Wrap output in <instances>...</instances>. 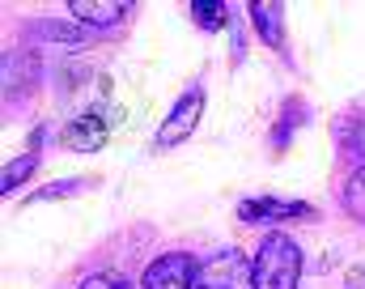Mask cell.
Wrapping results in <instances>:
<instances>
[{
    "instance_id": "obj_1",
    "label": "cell",
    "mask_w": 365,
    "mask_h": 289,
    "mask_svg": "<svg viewBox=\"0 0 365 289\" xmlns=\"http://www.w3.org/2000/svg\"><path fill=\"white\" fill-rule=\"evenodd\" d=\"M302 281V247L289 234H268L255 255V289H297Z\"/></svg>"
},
{
    "instance_id": "obj_2",
    "label": "cell",
    "mask_w": 365,
    "mask_h": 289,
    "mask_svg": "<svg viewBox=\"0 0 365 289\" xmlns=\"http://www.w3.org/2000/svg\"><path fill=\"white\" fill-rule=\"evenodd\" d=\"M195 289H255V260H247L242 251H221L200 264Z\"/></svg>"
},
{
    "instance_id": "obj_3",
    "label": "cell",
    "mask_w": 365,
    "mask_h": 289,
    "mask_svg": "<svg viewBox=\"0 0 365 289\" xmlns=\"http://www.w3.org/2000/svg\"><path fill=\"white\" fill-rule=\"evenodd\" d=\"M110 119L115 115H106V111H81L77 119H68L64 128H60V145L64 149H77V153H98L102 145H106V136H110Z\"/></svg>"
},
{
    "instance_id": "obj_4",
    "label": "cell",
    "mask_w": 365,
    "mask_h": 289,
    "mask_svg": "<svg viewBox=\"0 0 365 289\" xmlns=\"http://www.w3.org/2000/svg\"><path fill=\"white\" fill-rule=\"evenodd\" d=\"M195 273H200V264L187 251H166L145 268L140 289H195Z\"/></svg>"
},
{
    "instance_id": "obj_5",
    "label": "cell",
    "mask_w": 365,
    "mask_h": 289,
    "mask_svg": "<svg viewBox=\"0 0 365 289\" xmlns=\"http://www.w3.org/2000/svg\"><path fill=\"white\" fill-rule=\"evenodd\" d=\"M200 115H204V90H187V94L175 102V111L166 115V123L158 128V145H162V149H170V145H182V141L195 132Z\"/></svg>"
},
{
    "instance_id": "obj_6",
    "label": "cell",
    "mask_w": 365,
    "mask_h": 289,
    "mask_svg": "<svg viewBox=\"0 0 365 289\" xmlns=\"http://www.w3.org/2000/svg\"><path fill=\"white\" fill-rule=\"evenodd\" d=\"M238 217L242 221H297V217H306V221H314L319 217V208H310V204H284V200H242L238 204Z\"/></svg>"
},
{
    "instance_id": "obj_7",
    "label": "cell",
    "mask_w": 365,
    "mask_h": 289,
    "mask_svg": "<svg viewBox=\"0 0 365 289\" xmlns=\"http://www.w3.org/2000/svg\"><path fill=\"white\" fill-rule=\"evenodd\" d=\"M68 13L86 26H115V21L128 17V4L123 0H73Z\"/></svg>"
},
{
    "instance_id": "obj_8",
    "label": "cell",
    "mask_w": 365,
    "mask_h": 289,
    "mask_svg": "<svg viewBox=\"0 0 365 289\" xmlns=\"http://www.w3.org/2000/svg\"><path fill=\"white\" fill-rule=\"evenodd\" d=\"M251 17H255V30H259V39L268 43V47H284V26H280V17H284V4L280 0H255L251 4Z\"/></svg>"
},
{
    "instance_id": "obj_9",
    "label": "cell",
    "mask_w": 365,
    "mask_h": 289,
    "mask_svg": "<svg viewBox=\"0 0 365 289\" xmlns=\"http://www.w3.org/2000/svg\"><path fill=\"white\" fill-rule=\"evenodd\" d=\"M344 213L353 221H365V166H357L344 183Z\"/></svg>"
},
{
    "instance_id": "obj_10",
    "label": "cell",
    "mask_w": 365,
    "mask_h": 289,
    "mask_svg": "<svg viewBox=\"0 0 365 289\" xmlns=\"http://www.w3.org/2000/svg\"><path fill=\"white\" fill-rule=\"evenodd\" d=\"M30 34H38V39H51V43H81V26H73V21H51V17H43V21H34L30 26Z\"/></svg>"
},
{
    "instance_id": "obj_11",
    "label": "cell",
    "mask_w": 365,
    "mask_h": 289,
    "mask_svg": "<svg viewBox=\"0 0 365 289\" xmlns=\"http://www.w3.org/2000/svg\"><path fill=\"white\" fill-rule=\"evenodd\" d=\"M34 166H38V153L30 149L26 158H17V162H9V166H4V179H0V188H4V192H17V188H21V183L34 175Z\"/></svg>"
},
{
    "instance_id": "obj_12",
    "label": "cell",
    "mask_w": 365,
    "mask_h": 289,
    "mask_svg": "<svg viewBox=\"0 0 365 289\" xmlns=\"http://www.w3.org/2000/svg\"><path fill=\"white\" fill-rule=\"evenodd\" d=\"M191 17H195V26H204V30H221V26H225V4H221V0H195V4H191Z\"/></svg>"
},
{
    "instance_id": "obj_13",
    "label": "cell",
    "mask_w": 365,
    "mask_h": 289,
    "mask_svg": "<svg viewBox=\"0 0 365 289\" xmlns=\"http://www.w3.org/2000/svg\"><path fill=\"white\" fill-rule=\"evenodd\" d=\"M297 115H306V106H302V102H284V115H280V123H276V132H272L276 149H284V145H289V132L297 128Z\"/></svg>"
},
{
    "instance_id": "obj_14",
    "label": "cell",
    "mask_w": 365,
    "mask_h": 289,
    "mask_svg": "<svg viewBox=\"0 0 365 289\" xmlns=\"http://www.w3.org/2000/svg\"><path fill=\"white\" fill-rule=\"evenodd\" d=\"M77 188H90V179H64V183H47L38 196H30V200H60V196H73Z\"/></svg>"
},
{
    "instance_id": "obj_15",
    "label": "cell",
    "mask_w": 365,
    "mask_h": 289,
    "mask_svg": "<svg viewBox=\"0 0 365 289\" xmlns=\"http://www.w3.org/2000/svg\"><path fill=\"white\" fill-rule=\"evenodd\" d=\"M81 289H136V285H132V281H123V277H110V273H102V277L81 281Z\"/></svg>"
},
{
    "instance_id": "obj_16",
    "label": "cell",
    "mask_w": 365,
    "mask_h": 289,
    "mask_svg": "<svg viewBox=\"0 0 365 289\" xmlns=\"http://www.w3.org/2000/svg\"><path fill=\"white\" fill-rule=\"evenodd\" d=\"M344 289H365V268H353V273L344 277Z\"/></svg>"
}]
</instances>
